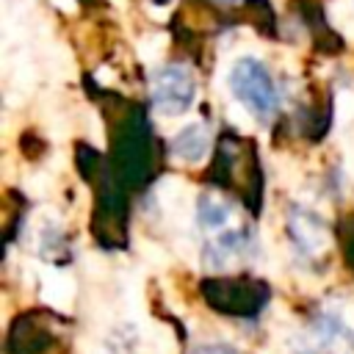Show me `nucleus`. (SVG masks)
Masks as SVG:
<instances>
[{"label": "nucleus", "mask_w": 354, "mask_h": 354, "mask_svg": "<svg viewBox=\"0 0 354 354\" xmlns=\"http://www.w3.org/2000/svg\"><path fill=\"white\" fill-rule=\"evenodd\" d=\"M227 86H230V94L254 119H260V122L274 119V113L279 108V94H277L274 77L263 61H257L252 55L238 58L227 72Z\"/></svg>", "instance_id": "obj_1"}, {"label": "nucleus", "mask_w": 354, "mask_h": 354, "mask_svg": "<svg viewBox=\"0 0 354 354\" xmlns=\"http://www.w3.org/2000/svg\"><path fill=\"white\" fill-rule=\"evenodd\" d=\"M149 94H152V105L158 113L177 116V113H185L188 105L194 102L196 80H194L188 66L166 64V66L155 69L152 83H149Z\"/></svg>", "instance_id": "obj_2"}, {"label": "nucleus", "mask_w": 354, "mask_h": 354, "mask_svg": "<svg viewBox=\"0 0 354 354\" xmlns=\"http://www.w3.org/2000/svg\"><path fill=\"white\" fill-rule=\"evenodd\" d=\"M266 288L254 282H224L218 285V293H207V301L230 315H254L266 304Z\"/></svg>", "instance_id": "obj_3"}, {"label": "nucleus", "mask_w": 354, "mask_h": 354, "mask_svg": "<svg viewBox=\"0 0 354 354\" xmlns=\"http://www.w3.org/2000/svg\"><path fill=\"white\" fill-rule=\"evenodd\" d=\"M207 149H210V127H207L205 122L185 124V127L171 138V152H174V158H180V160H185V163L202 160Z\"/></svg>", "instance_id": "obj_4"}, {"label": "nucleus", "mask_w": 354, "mask_h": 354, "mask_svg": "<svg viewBox=\"0 0 354 354\" xmlns=\"http://www.w3.org/2000/svg\"><path fill=\"white\" fill-rule=\"evenodd\" d=\"M194 354H238V351H232V348H227V346H202V348H196Z\"/></svg>", "instance_id": "obj_5"}, {"label": "nucleus", "mask_w": 354, "mask_h": 354, "mask_svg": "<svg viewBox=\"0 0 354 354\" xmlns=\"http://www.w3.org/2000/svg\"><path fill=\"white\" fill-rule=\"evenodd\" d=\"M224 3H235V0H224Z\"/></svg>", "instance_id": "obj_6"}]
</instances>
